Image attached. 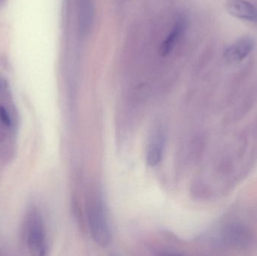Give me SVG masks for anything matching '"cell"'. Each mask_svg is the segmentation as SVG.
Masks as SVG:
<instances>
[{"mask_svg": "<svg viewBox=\"0 0 257 256\" xmlns=\"http://www.w3.org/2000/svg\"><path fill=\"white\" fill-rule=\"evenodd\" d=\"M88 222L92 238L98 245L107 246L111 242V231L106 213L99 197L90 201L88 207Z\"/></svg>", "mask_w": 257, "mask_h": 256, "instance_id": "1", "label": "cell"}, {"mask_svg": "<svg viewBox=\"0 0 257 256\" xmlns=\"http://www.w3.org/2000/svg\"><path fill=\"white\" fill-rule=\"evenodd\" d=\"M226 9L234 18L244 21H257V9L247 0H226Z\"/></svg>", "mask_w": 257, "mask_h": 256, "instance_id": "4", "label": "cell"}, {"mask_svg": "<svg viewBox=\"0 0 257 256\" xmlns=\"http://www.w3.org/2000/svg\"><path fill=\"white\" fill-rule=\"evenodd\" d=\"M253 39L249 36L240 38L223 53V58L228 63H238L244 60L254 48Z\"/></svg>", "mask_w": 257, "mask_h": 256, "instance_id": "3", "label": "cell"}, {"mask_svg": "<svg viewBox=\"0 0 257 256\" xmlns=\"http://www.w3.org/2000/svg\"><path fill=\"white\" fill-rule=\"evenodd\" d=\"M187 27V21L184 16L180 15L175 20L172 31L163 41L160 47V54L163 57L169 55L176 46L179 39L185 32Z\"/></svg>", "mask_w": 257, "mask_h": 256, "instance_id": "5", "label": "cell"}, {"mask_svg": "<svg viewBox=\"0 0 257 256\" xmlns=\"http://www.w3.org/2000/svg\"><path fill=\"white\" fill-rule=\"evenodd\" d=\"M0 123H3L9 129L12 127V117L6 108L3 106H0Z\"/></svg>", "mask_w": 257, "mask_h": 256, "instance_id": "7", "label": "cell"}, {"mask_svg": "<svg viewBox=\"0 0 257 256\" xmlns=\"http://www.w3.org/2000/svg\"><path fill=\"white\" fill-rule=\"evenodd\" d=\"M24 237L32 255H44L46 251V234L43 219L38 212H31L27 217Z\"/></svg>", "mask_w": 257, "mask_h": 256, "instance_id": "2", "label": "cell"}, {"mask_svg": "<svg viewBox=\"0 0 257 256\" xmlns=\"http://www.w3.org/2000/svg\"><path fill=\"white\" fill-rule=\"evenodd\" d=\"M164 134L158 129L151 136L147 151V162L150 166H156L161 162L164 151Z\"/></svg>", "mask_w": 257, "mask_h": 256, "instance_id": "6", "label": "cell"}]
</instances>
